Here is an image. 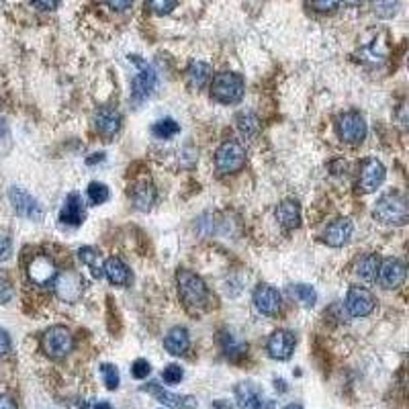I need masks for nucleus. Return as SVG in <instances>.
Here are the masks:
<instances>
[{"instance_id": "f257e3e1", "label": "nucleus", "mask_w": 409, "mask_h": 409, "mask_svg": "<svg viewBox=\"0 0 409 409\" xmlns=\"http://www.w3.org/2000/svg\"><path fill=\"white\" fill-rule=\"evenodd\" d=\"M375 219L385 225H406L409 219L408 201L399 192L383 195L375 205Z\"/></svg>"}, {"instance_id": "f03ea898", "label": "nucleus", "mask_w": 409, "mask_h": 409, "mask_svg": "<svg viewBox=\"0 0 409 409\" xmlns=\"http://www.w3.org/2000/svg\"><path fill=\"white\" fill-rule=\"evenodd\" d=\"M176 283H178V295L186 307L195 309V307H203L207 303L209 291H207L205 280L199 274H195L192 270H178Z\"/></svg>"}, {"instance_id": "7ed1b4c3", "label": "nucleus", "mask_w": 409, "mask_h": 409, "mask_svg": "<svg viewBox=\"0 0 409 409\" xmlns=\"http://www.w3.org/2000/svg\"><path fill=\"white\" fill-rule=\"evenodd\" d=\"M245 82L236 72H221L211 82V96L221 104H234L240 102L244 96Z\"/></svg>"}, {"instance_id": "20e7f679", "label": "nucleus", "mask_w": 409, "mask_h": 409, "mask_svg": "<svg viewBox=\"0 0 409 409\" xmlns=\"http://www.w3.org/2000/svg\"><path fill=\"white\" fill-rule=\"evenodd\" d=\"M215 166L221 174H234L240 172L245 166L244 146L236 140L223 142L215 152Z\"/></svg>"}, {"instance_id": "39448f33", "label": "nucleus", "mask_w": 409, "mask_h": 409, "mask_svg": "<svg viewBox=\"0 0 409 409\" xmlns=\"http://www.w3.org/2000/svg\"><path fill=\"white\" fill-rule=\"evenodd\" d=\"M41 346H43V352L49 358H64V356H68L72 352L74 338H72L68 327L54 326L43 333Z\"/></svg>"}, {"instance_id": "423d86ee", "label": "nucleus", "mask_w": 409, "mask_h": 409, "mask_svg": "<svg viewBox=\"0 0 409 409\" xmlns=\"http://www.w3.org/2000/svg\"><path fill=\"white\" fill-rule=\"evenodd\" d=\"M135 66H137V74L131 82V102L133 104H142L156 88V72L152 70V66L144 60H140L137 56L129 58Z\"/></svg>"}, {"instance_id": "0eeeda50", "label": "nucleus", "mask_w": 409, "mask_h": 409, "mask_svg": "<svg viewBox=\"0 0 409 409\" xmlns=\"http://www.w3.org/2000/svg\"><path fill=\"white\" fill-rule=\"evenodd\" d=\"M8 201H10V205H12L16 215L25 217V219H31V221H41L43 219V207L27 190H23L19 186H10L8 188Z\"/></svg>"}, {"instance_id": "6e6552de", "label": "nucleus", "mask_w": 409, "mask_h": 409, "mask_svg": "<svg viewBox=\"0 0 409 409\" xmlns=\"http://www.w3.org/2000/svg\"><path fill=\"white\" fill-rule=\"evenodd\" d=\"M338 133L346 144H362L366 137V121L360 113H344L338 119Z\"/></svg>"}, {"instance_id": "1a4fd4ad", "label": "nucleus", "mask_w": 409, "mask_h": 409, "mask_svg": "<svg viewBox=\"0 0 409 409\" xmlns=\"http://www.w3.org/2000/svg\"><path fill=\"white\" fill-rule=\"evenodd\" d=\"M27 274H29V280L33 285H37V287H49V285H54V280L58 276V268H56V262L49 256L39 254V256H35L31 260Z\"/></svg>"}, {"instance_id": "9d476101", "label": "nucleus", "mask_w": 409, "mask_h": 409, "mask_svg": "<svg viewBox=\"0 0 409 409\" xmlns=\"http://www.w3.org/2000/svg\"><path fill=\"white\" fill-rule=\"evenodd\" d=\"M375 295L368 289L352 287L346 295V309L352 318H366L375 309Z\"/></svg>"}, {"instance_id": "9b49d317", "label": "nucleus", "mask_w": 409, "mask_h": 409, "mask_svg": "<svg viewBox=\"0 0 409 409\" xmlns=\"http://www.w3.org/2000/svg\"><path fill=\"white\" fill-rule=\"evenodd\" d=\"M406 264L397 258H385L379 266V283L383 289H399L406 283Z\"/></svg>"}, {"instance_id": "f8f14e48", "label": "nucleus", "mask_w": 409, "mask_h": 409, "mask_svg": "<svg viewBox=\"0 0 409 409\" xmlns=\"http://www.w3.org/2000/svg\"><path fill=\"white\" fill-rule=\"evenodd\" d=\"M385 166L379 162L377 158H368L360 168V176H358V188L362 192H375L383 182H385Z\"/></svg>"}, {"instance_id": "ddd939ff", "label": "nucleus", "mask_w": 409, "mask_h": 409, "mask_svg": "<svg viewBox=\"0 0 409 409\" xmlns=\"http://www.w3.org/2000/svg\"><path fill=\"white\" fill-rule=\"evenodd\" d=\"M121 123H123V117L117 109L113 107H102L94 113V127L98 131V135H102L107 142L113 140L119 129H121Z\"/></svg>"}, {"instance_id": "4468645a", "label": "nucleus", "mask_w": 409, "mask_h": 409, "mask_svg": "<svg viewBox=\"0 0 409 409\" xmlns=\"http://www.w3.org/2000/svg\"><path fill=\"white\" fill-rule=\"evenodd\" d=\"M144 391L152 393L162 406L170 409H197V406H199V401L192 395H174V393L166 391L158 383H148L144 387Z\"/></svg>"}, {"instance_id": "2eb2a0df", "label": "nucleus", "mask_w": 409, "mask_h": 409, "mask_svg": "<svg viewBox=\"0 0 409 409\" xmlns=\"http://www.w3.org/2000/svg\"><path fill=\"white\" fill-rule=\"evenodd\" d=\"M236 399L240 409H272L274 401L264 399L262 391L254 383H240L236 387Z\"/></svg>"}, {"instance_id": "dca6fc26", "label": "nucleus", "mask_w": 409, "mask_h": 409, "mask_svg": "<svg viewBox=\"0 0 409 409\" xmlns=\"http://www.w3.org/2000/svg\"><path fill=\"white\" fill-rule=\"evenodd\" d=\"M254 305L256 309L262 313V316H276L280 311V295L274 287H268V285H260L256 291H254Z\"/></svg>"}, {"instance_id": "f3484780", "label": "nucleus", "mask_w": 409, "mask_h": 409, "mask_svg": "<svg viewBox=\"0 0 409 409\" xmlns=\"http://www.w3.org/2000/svg\"><path fill=\"white\" fill-rule=\"evenodd\" d=\"M295 350V335L287 329H276L268 340V354L274 360H289Z\"/></svg>"}, {"instance_id": "a211bd4d", "label": "nucleus", "mask_w": 409, "mask_h": 409, "mask_svg": "<svg viewBox=\"0 0 409 409\" xmlns=\"http://www.w3.org/2000/svg\"><path fill=\"white\" fill-rule=\"evenodd\" d=\"M354 225L350 219H335L331 221L324 232V242L331 247H342L344 244H348V240L352 238Z\"/></svg>"}, {"instance_id": "6ab92c4d", "label": "nucleus", "mask_w": 409, "mask_h": 409, "mask_svg": "<svg viewBox=\"0 0 409 409\" xmlns=\"http://www.w3.org/2000/svg\"><path fill=\"white\" fill-rule=\"evenodd\" d=\"M56 293L64 301H76L82 295V278L76 272H66L56 276Z\"/></svg>"}, {"instance_id": "aec40b11", "label": "nucleus", "mask_w": 409, "mask_h": 409, "mask_svg": "<svg viewBox=\"0 0 409 409\" xmlns=\"http://www.w3.org/2000/svg\"><path fill=\"white\" fill-rule=\"evenodd\" d=\"M60 221L64 225H80L84 221V201L78 192H70L64 207H62V213H60Z\"/></svg>"}, {"instance_id": "412c9836", "label": "nucleus", "mask_w": 409, "mask_h": 409, "mask_svg": "<svg viewBox=\"0 0 409 409\" xmlns=\"http://www.w3.org/2000/svg\"><path fill=\"white\" fill-rule=\"evenodd\" d=\"M276 221L285 228V230H297L301 225V207L297 201H283L276 207Z\"/></svg>"}, {"instance_id": "4be33fe9", "label": "nucleus", "mask_w": 409, "mask_h": 409, "mask_svg": "<svg viewBox=\"0 0 409 409\" xmlns=\"http://www.w3.org/2000/svg\"><path fill=\"white\" fill-rule=\"evenodd\" d=\"M102 274L109 278V283L119 285V287L127 285V283H129V278H131L127 264H125L121 258H115V256L104 260V264H102Z\"/></svg>"}, {"instance_id": "5701e85b", "label": "nucleus", "mask_w": 409, "mask_h": 409, "mask_svg": "<svg viewBox=\"0 0 409 409\" xmlns=\"http://www.w3.org/2000/svg\"><path fill=\"white\" fill-rule=\"evenodd\" d=\"M190 346V338L188 331L184 327H172L168 331V335L164 338V348L172 354V356H182Z\"/></svg>"}, {"instance_id": "b1692460", "label": "nucleus", "mask_w": 409, "mask_h": 409, "mask_svg": "<svg viewBox=\"0 0 409 409\" xmlns=\"http://www.w3.org/2000/svg\"><path fill=\"white\" fill-rule=\"evenodd\" d=\"M211 72H213V70H211L209 64H205V62H192V64L188 66V70H186L188 86L195 88V90L203 88L207 82L211 80Z\"/></svg>"}, {"instance_id": "393cba45", "label": "nucleus", "mask_w": 409, "mask_h": 409, "mask_svg": "<svg viewBox=\"0 0 409 409\" xmlns=\"http://www.w3.org/2000/svg\"><path fill=\"white\" fill-rule=\"evenodd\" d=\"M379 266H381V260L377 254H366L358 260L356 264V274L364 280V283H373L377 280V274H379Z\"/></svg>"}, {"instance_id": "a878e982", "label": "nucleus", "mask_w": 409, "mask_h": 409, "mask_svg": "<svg viewBox=\"0 0 409 409\" xmlns=\"http://www.w3.org/2000/svg\"><path fill=\"white\" fill-rule=\"evenodd\" d=\"M131 199H133V203H135L137 209L148 211V209L154 205V201H156V188H154L150 182H142V184H137V186L133 188Z\"/></svg>"}, {"instance_id": "bb28decb", "label": "nucleus", "mask_w": 409, "mask_h": 409, "mask_svg": "<svg viewBox=\"0 0 409 409\" xmlns=\"http://www.w3.org/2000/svg\"><path fill=\"white\" fill-rule=\"evenodd\" d=\"M236 121H238V129H240V133H242L244 137H256V135H258V131H260V121H258V117H256L252 111L240 113Z\"/></svg>"}, {"instance_id": "cd10ccee", "label": "nucleus", "mask_w": 409, "mask_h": 409, "mask_svg": "<svg viewBox=\"0 0 409 409\" xmlns=\"http://www.w3.org/2000/svg\"><path fill=\"white\" fill-rule=\"evenodd\" d=\"M78 258L82 260V264H86L90 270H92V274L96 276V278H100L102 276V264H100V254L94 250V247H90V245H86V247H80L78 250Z\"/></svg>"}, {"instance_id": "c85d7f7f", "label": "nucleus", "mask_w": 409, "mask_h": 409, "mask_svg": "<svg viewBox=\"0 0 409 409\" xmlns=\"http://www.w3.org/2000/svg\"><path fill=\"white\" fill-rule=\"evenodd\" d=\"M291 295H293L301 305H305V307H313L316 301H318V293H316V289L309 287V285H295V287H291Z\"/></svg>"}, {"instance_id": "c756f323", "label": "nucleus", "mask_w": 409, "mask_h": 409, "mask_svg": "<svg viewBox=\"0 0 409 409\" xmlns=\"http://www.w3.org/2000/svg\"><path fill=\"white\" fill-rule=\"evenodd\" d=\"M152 133L158 137V140H170L174 135L180 133V125L174 121V119H160L154 127H152Z\"/></svg>"}, {"instance_id": "7c9ffc66", "label": "nucleus", "mask_w": 409, "mask_h": 409, "mask_svg": "<svg viewBox=\"0 0 409 409\" xmlns=\"http://www.w3.org/2000/svg\"><path fill=\"white\" fill-rule=\"evenodd\" d=\"M109 197H111V192H109L107 184H102V182H90V186H88V199H90L94 205L107 203Z\"/></svg>"}, {"instance_id": "2f4dec72", "label": "nucleus", "mask_w": 409, "mask_h": 409, "mask_svg": "<svg viewBox=\"0 0 409 409\" xmlns=\"http://www.w3.org/2000/svg\"><path fill=\"white\" fill-rule=\"evenodd\" d=\"M373 8L379 16L389 19L397 12L399 8V0H373Z\"/></svg>"}, {"instance_id": "473e14b6", "label": "nucleus", "mask_w": 409, "mask_h": 409, "mask_svg": "<svg viewBox=\"0 0 409 409\" xmlns=\"http://www.w3.org/2000/svg\"><path fill=\"white\" fill-rule=\"evenodd\" d=\"M100 373H102V379H104V385H107V389H117L119 387V371H117V366H113V364H102L100 366Z\"/></svg>"}, {"instance_id": "72a5a7b5", "label": "nucleus", "mask_w": 409, "mask_h": 409, "mask_svg": "<svg viewBox=\"0 0 409 409\" xmlns=\"http://www.w3.org/2000/svg\"><path fill=\"white\" fill-rule=\"evenodd\" d=\"M146 4L156 14H168L172 8H176L178 0H146Z\"/></svg>"}, {"instance_id": "f704fd0d", "label": "nucleus", "mask_w": 409, "mask_h": 409, "mask_svg": "<svg viewBox=\"0 0 409 409\" xmlns=\"http://www.w3.org/2000/svg\"><path fill=\"white\" fill-rule=\"evenodd\" d=\"M152 373V366H150V362L148 360H144V358H137L133 364H131V377L133 379H137V381H144V379H148V375Z\"/></svg>"}, {"instance_id": "c9c22d12", "label": "nucleus", "mask_w": 409, "mask_h": 409, "mask_svg": "<svg viewBox=\"0 0 409 409\" xmlns=\"http://www.w3.org/2000/svg\"><path fill=\"white\" fill-rule=\"evenodd\" d=\"M162 377L168 385H176V383H180V381H182L184 373H182V368H180L178 364H168V366L164 368Z\"/></svg>"}, {"instance_id": "e433bc0d", "label": "nucleus", "mask_w": 409, "mask_h": 409, "mask_svg": "<svg viewBox=\"0 0 409 409\" xmlns=\"http://www.w3.org/2000/svg\"><path fill=\"white\" fill-rule=\"evenodd\" d=\"M10 254H12V242H10V238L0 236V262L8 260Z\"/></svg>"}, {"instance_id": "4c0bfd02", "label": "nucleus", "mask_w": 409, "mask_h": 409, "mask_svg": "<svg viewBox=\"0 0 409 409\" xmlns=\"http://www.w3.org/2000/svg\"><path fill=\"white\" fill-rule=\"evenodd\" d=\"M340 4V0H311V6L320 12H327V10H333L335 6Z\"/></svg>"}, {"instance_id": "58836bf2", "label": "nucleus", "mask_w": 409, "mask_h": 409, "mask_svg": "<svg viewBox=\"0 0 409 409\" xmlns=\"http://www.w3.org/2000/svg\"><path fill=\"white\" fill-rule=\"evenodd\" d=\"M31 4L39 10H56L60 0H31Z\"/></svg>"}, {"instance_id": "ea45409f", "label": "nucleus", "mask_w": 409, "mask_h": 409, "mask_svg": "<svg viewBox=\"0 0 409 409\" xmlns=\"http://www.w3.org/2000/svg\"><path fill=\"white\" fill-rule=\"evenodd\" d=\"M10 352V338L4 329H0V356Z\"/></svg>"}, {"instance_id": "a19ab883", "label": "nucleus", "mask_w": 409, "mask_h": 409, "mask_svg": "<svg viewBox=\"0 0 409 409\" xmlns=\"http://www.w3.org/2000/svg\"><path fill=\"white\" fill-rule=\"evenodd\" d=\"M113 10H125V8H129L131 6V2L133 0H104Z\"/></svg>"}, {"instance_id": "79ce46f5", "label": "nucleus", "mask_w": 409, "mask_h": 409, "mask_svg": "<svg viewBox=\"0 0 409 409\" xmlns=\"http://www.w3.org/2000/svg\"><path fill=\"white\" fill-rule=\"evenodd\" d=\"M0 409H16V406H14V401L10 397L0 395Z\"/></svg>"}, {"instance_id": "37998d69", "label": "nucleus", "mask_w": 409, "mask_h": 409, "mask_svg": "<svg viewBox=\"0 0 409 409\" xmlns=\"http://www.w3.org/2000/svg\"><path fill=\"white\" fill-rule=\"evenodd\" d=\"M94 409H113V408H111V404H107V401H98V404L94 406Z\"/></svg>"}, {"instance_id": "c03bdc74", "label": "nucleus", "mask_w": 409, "mask_h": 409, "mask_svg": "<svg viewBox=\"0 0 409 409\" xmlns=\"http://www.w3.org/2000/svg\"><path fill=\"white\" fill-rule=\"evenodd\" d=\"M285 409H303V406H299V404H291V406H287Z\"/></svg>"}, {"instance_id": "a18cd8bd", "label": "nucleus", "mask_w": 409, "mask_h": 409, "mask_svg": "<svg viewBox=\"0 0 409 409\" xmlns=\"http://www.w3.org/2000/svg\"><path fill=\"white\" fill-rule=\"evenodd\" d=\"M344 2H348V4H360L362 0H344Z\"/></svg>"}, {"instance_id": "49530a36", "label": "nucleus", "mask_w": 409, "mask_h": 409, "mask_svg": "<svg viewBox=\"0 0 409 409\" xmlns=\"http://www.w3.org/2000/svg\"><path fill=\"white\" fill-rule=\"evenodd\" d=\"M78 409H88V406H86V404H80V408Z\"/></svg>"}, {"instance_id": "de8ad7c7", "label": "nucleus", "mask_w": 409, "mask_h": 409, "mask_svg": "<svg viewBox=\"0 0 409 409\" xmlns=\"http://www.w3.org/2000/svg\"><path fill=\"white\" fill-rule=\"evenodd\" d=\"M2 129H4V125H2V123H0V131H2Z\"/></svg>"}]
</instances>
